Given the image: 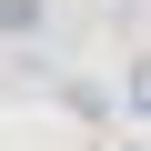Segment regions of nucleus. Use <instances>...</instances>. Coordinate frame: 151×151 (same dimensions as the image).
Returning <instances> with one entry per match:
<instances>
[{
    "mask_svg": "<svg viewBox=\"0 0 151 151\" xmlns=\"http://www.w3.org/2000/svg\"><path fill=\"white\" fill-rule=\"evenodd\" d=\"M121 111L151 131V50H131V70H121Z\"/></svg>",
    "mask_w": 151,
    "mask_h": 151,
    "instance_id": "obj_1",
    "label": "nucleus"
},
{
    "mask_svg": "<svg viewBox=\"0 0 151 151\" xmlns=\"http://www.w3.org/2000/svg\"><path fill=\"white\" fill-rule=\"evenodd\" d=\"M40 20H50V0H0V40H30Z\"/></svg>",
    "mask_w": 151,
    "mask_h": 151,
    "instance_id": "obj_2",
    "label": "nucleus"
},
{
    "mask_svg": "<svg viewBox=\"0 0 151 151\" xmlns=\"http://www.w3.org/2000/svg\"><path fill=\"white\" fill-rule=\"evenodd\" d=\"M111 151H141V141H111Z\"/></svg>",
    "mask_w": 151,
    "mask_h": 151,
    "instance_id": "obj_3",
    "label": "nucleus"
}]
</instances>
